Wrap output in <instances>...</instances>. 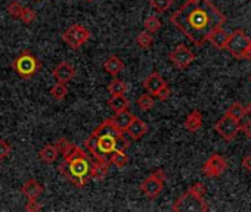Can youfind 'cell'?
Listing matches in <instances>:
<instances>
[{
	"label": "cell",
	"instance_id": "21",
	"mask_svg": "<svg viewBox=\"0 0 251 212\" xmlns=\"http://www.w3.org/2000/svg\"><path fill=\"white\" fill-rule=\"evenodd\" d=\"M37 155H39V159L43 161L45 164H53L58 159L59 152H58V149H56L55 145H46L45 148H42L39 150Z\"/></svg>",
	"mask_w": 251,
	"mask_h": 212
},
{
	"label": "cell",
	"instance_id": "44",
	"mask_svg": "<svg viewBox=\"0 0 251 212\" xmlns=\"http://www.w3.org/2000/svg\"><path fill=\"white\" fill-rule=\"evenodd\" d=\"M86 2H93V0H86Z\"/></svg>",
	"mask_w": 251,
	"mask_h": 212
},
{
	"label": "cell",
	"instance_id": "29",
	"mask_svg": "<svg viewBox=\"0 0 251 212\" xmlns=\"http://www.w3.org/2000/svg\"><path fill=\"white\" fill-rule=\"evenodd\" d=\"M108 91H109L111 96H114V94H126V91H127V84H126L123 80L114 77L111 80V83L108 84Z\"/></svg>",
	"mask_w": 251,
	"mask_h": 212
},
{
	"label": "cell",
	"instance_id": "12",
	"mask_svg": "<svg viewBox=\"0 0 251 212\" xmlns=\"http://www.w3.org/2000/svg\"><path fill=\"white\" fill-rule=\"evenodd\" d=\"M148 131H150L148 124L144 120H141L138 115H133L130 124L126 127V130H124L126 136H129L130 140H141Z\"/></svg>",
	"mask_w": 251,
	"mask_h": 212
},
{
	"label": "cell",
	"instance_id": "34",
	"mask_svg": "<svg viewBox=\"0 0 251 212\" xmlns=\"http://www.w3.org/2000/svg\"><path fill=\"white\" fill-rule=\"evenodd\" d=\"M11 153H12V146L9 145V142L5 139H0V162L8 159Z\"/></svg>",
	"mask_w": 251,
	"mask_h": 212
},
{
	"label": "cell",
	"instance_id": "32",
	"mask_svg": "<svg viewBox=\"0 0 251 212\" xmlns=\"http://www.w3.org/2000/svg\"><path fill=\"white\" fill-rule=\"evenodd\" d=\"M55 146H56V149H58L59 155L65 156L67 153H70V152L74 149V146H75V145H73L67 137H59V139L55 142Z\"/></svg>",
	"mask_w": 251,
	"mask_h": 212
},
{
	"label": "cell",
	"instance_id": "36",
	"mask_svg": "<svg viewBox=\"0 0 251 212\" xmlns=\"http://www.w3.org/2000/svg\"><path fill=\"white\" fill-rule=\"evenodd\" d=\"M188 190H189V191H192L194 194L200 196V197H204V196H205V193H207V187H205V184H204V183H195V184H192Z\"/></svg>",
	"mask_w": 251,
	"mask_h": 212
},
{
	"label": "cell",
	"instance_id": "41",
	"mask_svg": "<svg viewBox=\"0 0 251 212\" xmlns=\"http://www.w3.org/2000/svg\"><path fill=\"white\" fill-rule=\"evenodd\" d=\"M245 112H247V115H250V117H251V102L245 106Z\"/></svg>",
	"mask_w": 251,
	"mask_h": 212
},
{
	"label": "cell",
	"instance_id": "38",
	"mask_svg": "<svg viewBox=\"0 0 251 212\" xmlns=\"http://www.w3.org/2000/svg\"><path fill=\"white\" fill-rule=\"evenodd\" d=\"M241 133H244L245 137L251 139V120H247L244 124H241Z\"/></svg>",
	"mask_w": 251,
	"mask_h": 212
},
{
	"label": "cell",
	"instance_id": "2",
	"mask_svg": "<svg viewBox=\"0 0 251 212\" xmlns=\"http://www.w3.org/2000/svg\"><path fill=\"white\" fill-rule=\"evenodd\" d=\"M132 142L126 137L123 128H120L112 118L103 120L92 134L84 140V149L93 159L108 161L117 149H129Z\"/></svg>",
	"mask_w": 251,
	"mask_h": 212
},
{
	"label": "cell",
	"instance_id": "15",
	"mask_svg": "<svg viewBox=\"0 0 251 212\" xmlns=\"http://www.w3.org/2000/svg\"><path fill=\"white\" fill-rule=\"evenodd\" d=\"M43 191H45L43 186L36 178H30L21 186V193L27 199H39L43 194Z\"/></svg>",
	"mask_w": 251,
	"mask_h": 212
},
{
	"label": "cell",
	"instance_id": "26",
	"mask_svg": "<svg viewBox=\"0 0 251 212\" xmlns=\"http://www.w3.org/2000/svg\"><path fill=\"white\" fill-rule=\"evenodd\" d=\"M133 115H135L133 112H130L129 109H126V111H123V112L115 114V115L112 117V120H114V123H115L120 128L126 130V127H127V126L130 124Z\"/></svg>",
	"mask_w": 251,
	"mask_h": 212
},
{
	"label": "cell",
	"instance_id": "8",
	"mask_svg": "<svg viewBox=\"0 0 251 212\" xmlns=\"http://www.w3.org/2000/svg\"><path fill=\"white\" fill-rule=\"evenodd\" d=\"M62 40L73 50H80V47L90 40V31L81 24H73L62 33Z\"/></svg>",
	"mask_w": 251,
	"mask_h": 212
},
{
	"label": "cell",
	"instance_id": "22",
	"mask_svg": "<svg viewBox=\"0 0 251 212\" xmlns=\"http://www.w3.org/2000/svg\"><path fill=\"white\" fill-rule=\"evenodd\" d=\"M109 164L114 165L118 170H123L126 165L129 164V155L126 153V149H117L111 156H109Z\"/></svg>",
	"mask_w": 251,
	"mask_h": 212
},
{
	"label": "cell",
	"instance_id": "18",
	"mask_svg": "<svg viewBox=\"0 0 251 212\" xmlns=\"http://www.w3.org/2000/svg\"><path fill=\"white\" fill-rule=\"evenodd\" d=\"M129 106H130V102L124 94H114L108 99V108L114 114H118V112L129 109Z\"/></svg>",
	"mask_w": 251,
	"mask_h": 212
},
{
	"label": "cell",
	"instance_id": "19",
	"mask_svg": "<svg viewBox=\"0 0 251 212\" xmlns=\"http://www.w3.org/2000/svg\"><path fill=\"white\" fill-rule=\"evenodd\" d=\"M103 69L106 74H109L111 77H117L123 69H124V61L117 56V55H111L105 62H103Z\"/></svg>",
	"mask_w": 251,
	"mask_h": 212
},
{
	"label": "cell",
	"instance_id": "43",
	"mask_svg": "<svg viewBox=\"0 0 251 212\" xmlns=\"http://www.w3.org/2000/svg\"><path fill=\"white\" fill-rule=\"evenodd\" d=\"M248 80H250V84H251V75H250V78H248Z\"/></svg>",
	"mask_w": 251,
	"mask_h": 212
},
{
	"label": "cell",
	"instance_id": "33",
	"mask_svg": "<svg viewBox=\"0 0 251 212\" xmlns=\"http://www.w3.org/2000/svg\"><path fill=\"white\" fill-rule=\"evenodd\" d=\"M23 5L20 2H17V0H14V2H11L8 6H6V12L9 14V17L12 20H20L21 17V12H23Z\"/></svg>",
	"mask_w": 251,
	"mask_h": 212
},
{
	"label": "cell",
	"instance_id": "10",
	"mask_svg": "<svg viewBox=\"0 0 251 212\" xmlns=\"http://www.w3.org/2000/svg\"><path fill=\"white\" fill-rule=\"evenodd\" d=\"M239 130H241L239 121H236V120L227 117L226 114L214 124V131H216L220 137H223L226 142H232V140L238 136Z\"/></svg>",
	"mask_w": 251,
	"mask_h": 212
},
{
	"label": "cell",
	"instance_id": "3",
	"mask_svg": "<svg viewBox=\"0 0 251 212\" xmlns=\"http://www.w3.org/2000/svg\"><path fill=\"white\" fill-rule=\"evenodd\" d=\"M93 158L90 153L80 146H74V149L64 156V161L59 164L58 171L64 178L75 186L77 189H83L90 181V170H92Z\"/></svg>",
	"mask_w": 251,
	"mask_h": 212
},
{
	"label": "cell",
	"instance_id": "23",
	"mask_svg": "<svg viewBox=\"0 0 251 212\" xmlns=\"http://www.w3.org/2000/svg\"><path fill=\"white\" fill-rule=\"evenodd\" d=\"M136 105H138V108L141 112H150L154 109V106H155V99L152 94H150L148 91L141 94L138 99H136Z\"/></svg>",
	"mask_w": 251,
	"mask_h": 212
},
{
	"label": "cell",
	"instance_id": "28",
	"mask_svg": "<svg viewBox=\"0 0 251 212\" xmlns=\"http://www.w3.org/2000/svg\"><path fill=\"white\" fill-rule=\"evenodd\" d=\"M136 44L144 50H150L154 44V36L144 30L136 36Z\"/></svg>",
	"mask_w": 251,
	"mask_h": 212
},
{
	"label": "cell",
	"instance_id": "30",
	"mask_svg": "<svg viewBox=\"0 0 251 212\" xmlns=\"http://www.w3.org/2000/svg\"><path fill=\"white\" fill-rule=\"evenodd\" d=\"M150 6L155 12L164 14V12H167L173 6V0H150Z\"/></svg>",
	"mask_w": 251,
	"mask_h": 212
},
{
	"label": "cell",
	"instance_id": "13",
	"mask_svg": "<svg viewBox=\"0 0 251 212\" xmlns=\"http://www.w3.org/2000/svg\"><path fill=\"white\" fill-rule=\"evenodd\" d=\"M52 75L58 83H70L75 78L77 69L70 62L62 61L52 69Z\"/></svg>",
	"mask_w": 251,
	"mask_h": 212
},
{
	"label": "cell",
	"instance_id": "31",
	"mask_svg": "<svg viewBox=\"0 0 251 212\" xmlns=\"http://www.w3.org/2000/svg\"><path fill=\"white\" fill-rule=\"evenodd\" d=\"M36 20H37V12H36L33 8H28V6L23 8L21 17H20V21H21L23 24H25V25H31V24H34V22H36Z\"/></svg>",
	"mask_w": 251,
	"mask_h": 212
},
{
	"label": "cell",
	"instance_id": "40",
	"mask_svg": "<svg viewBox=\"0 0 251 212\" xmlns=\"http://www.w3.org/2000/svg\"><path fill=\"white\" fill-rule=\"evenodd\" d=\"M244 59H245V61H250V59H251V43H250V46H248V49H247V52H245Z\"/></svg>",
	"mask_w": 251,
	"mask_h": 212
},
{
	"label": "cell",
	"instance_id": "7",
	"mask_svg": "<svg viewBox=\"0 0 251 212\" xmlns=\"http://www.w3.org/2000/svg\"><path fill=\"white\" fill-rule=\"evenodd\" d=\"M251 43V37H248L242 30H235L232 34H229V40L226 44V50L238 61H244L245 52Z\"/></svg>",
	"mask_w": 251,
	"mask_h": 212
},
{
	"label": "cell",
	"instance_id": "24",
	"mask_svg": "<svg viewBox=\"0 0 251 212\" xmlns=\"http://www.w3.org/2000/svg\"><path fill=\"white\" fill-rule=\"evenodd\" d=\"M226 115L241 123V120L247 115V112H245V106L241 105L239 102H233V103L229 106V108H227Z\"/></svg>",
	"mask_w": 251,
	"mask_h": 212
},
{
	"label": "cell",
	"instance_id": "16",
	"mask_svg": "<svg viewBox=\"0 0 251 212\" xmlns=\"http://www.w3.org/2000/svg\"><path fill=\"white\" fill-rule=\"evenodd\" d=\"M166 84V80L158 74V72H151L145 80H144V83H142V85H144V88L150 93V94H152V96H155V93L163 87Z\"/></svg>",
	"mask_w": 251,
	"mask_h": 212
},
{
	"label": "cell",
	"instance_id": "11",
	"mask_svg": "<svg viewBox=\"0 0 251 212\" xmlns=\"http://www.w3.org/2000/svg\"><path fill=\"white\" fill-rule=\"evenodd\" d=\"M226 170H227V161L219 153H213L202 165V174L208 178L220 177Z\"/></svg>",
	"mask_w": 251,
	"mask_h": 212
},
{
	"label": "cell",
	"instance_id": "39",
	"mask_svg": "<svg viewBox=\"0 0 251 212\" xmlns=\"http://www.w3.org/2000/svg\"><path fill=\"white\" fill-rule=\"evenodd\" d=\"M241 165H242V168H244V170H247V171H250V172H251V155L244 156V159H242Z\"/></svg>",
	"mask_w": 251,
	"mask_h": 212
},
{
	"label": "cell",
	"instance_id": "1",
	"mask_svg": "<svg viewBox=\"0 0 251 212\" xmlns=\"http://www.w3.org/2000/svg\"><path fill=\"white\" fill-rule=\"evenodd\" d=\"M225 22L226 15L210 0L185 2L170 17V24L195 46L207 43L213 31L223 27Z\"/></svg>",
	"mask_w": 251,
	"mask_h": 212
},
{
	"label": "cell",
	"instance_id": "42",
	"mask_svg": "<svg viewBox=\"0 0 251 212\" xmlns=\"http://www.w3.org/2000/svg\"><path fill=\"white\" fill-rule=\"evenodd\" d=\"M186 2H197V0H186Z\"/></svg>",
	"mask_w": 251,
	"mask_h": 212
},
{
	"label": "cell",
	"instance_id": "9",
	"mask_svg": "<svg viewBox=\"0 0 251 212\" xmlns=\"http://www.w3.org/2000/svg\"><path fill=\"white\" fill-rule=\"evenodd\" d=\"M197 59L195 53L185 44H179L176 46L170 53H169V61L180 71L186 69L194 61Z\"/></svg>",
	"mask_w": 251,
	"mask_h": 212
},
{
	"label": "cell",
	"instance_id": "20",
	"mask_svg": "<svg viewBox=\"0 0 251 212\" xmlns=\"http://www.w3.org/2000/svg\"><path fill=\"white\" fill-rule=\"evenodd\" d=\"M227 40H229V33H227L223 27H220V28H217L216 31H213V34H211L210 39H208V42H210L217 50H225V47H226V44H227Z\"/></svg>",
	"mask_w": 251,
	"mask_h": 212
},
{
	"label": "cell",
	"instance_id": "35",
	"mask_svg": "<svg viewBox=\"0 0 251 212\" xmlns=\"http://www.w3.org/2000/svg\"><path fill=\"white\" fill-rule=\"evenodd\" d=\"M170 96H172V88H170V85L167 83L155 93V97L158 100H161V102H167L170 99Z\"/></svg>",
	"mask_w": 251,
	"mask_h": 212
},
{
	"label": "cell",
	"instance_id": "5",
	"mask_svg": "<svg viewBox=\"0 0 251 212\" xmlns=\"http://www.w3.org/2000/svg\"><path fill=\"white\" fill-rule=\"evenodd\" d=\"M166 171L158 168L154 172H151L141 184H139V190L142 191L144 196H147L150 200H155L161 191L164 190V183H166Z\"/></svg>",
	"mask_w": 251,
	"mask_h": 212
},
{
	"label": "cell",
	"instance_id": "14",
	"mask_svg": "<svg viewBox=\"0 0 251 212\" xmlns=\"http://www.w3.org/2000/svg\"><path fill=\"white\" fill-rule=\"evenodd\" d=\"M109 161L93 159L92 170H90V180L93 181H103L109 174Z\"/></svg>",
	"mask_w": 251,
	"mask_h": 212
},
{
	"label": "cell",
	"instance_id": "37",
	"mask_svg": "<svg viewBox=\"0 0 251 212\" xmlns=\"http://www.w3.org/2000/svg\"><path fill=\"white\" fill-rule=\"evenodd\" d=\"M42 209H43V205L37 199H28V202L25 205L27 212H37V211H42Z\"/></svg>",
	"mask_w": 251,
	"mask_h": 212
},
{
	"label": "cell",
	"instance_id": "27",
	"mask_svg": "<svg viewBox=\"0 0 251 212\" xmlns=\"http://www.w3.org/2000/svg\"><path fill=\"white\" fill-rule=\"evenodd\" d=\"M161 27H163V22H161L160 18L155 17V15H150V17H147L145 21H144V28H145V31H148V33H151V34L158 33V31L161 30Z\"/></svg>",
	"mask_w": 251,
	"mask_h": 212
},
{
	"label": "cell",
	"instance_id": "17",
	"mask_svg": "<svg viewBox=\"0 0 251 212\" xmlns=\"http://www.w3.org/2000/svg\"><path fill=\"white\" fill-rule=\"evenodd\" d=\"M202 124H204V118H202V114H201L198 109L191 111V112L188 114V117L185 118V123H183L185 128H186L189 133H197V131H200L201 127H202Z\"/></svg>",
	"mask_w": 251,
	"mask_h": 212
},
{
	"label": "cell",
	"instance_id": "25",
	"mask_svg": "<svg viewBox=\"0 0 251 212\" xmlns=\"http://www.w3.org/2000/svg\"><path fill=\"white\" fill-rule=\"evenodd\" d=\"M50 96L56 100V102H62L65 100V97L68 96V87H67V83H58L53 84L50 87Z\"/></svg>",
	"mask_w": 251,
	"mask_h": 212
},
{
	"label": "cell",
	"instance_id": "4",
	"mask_svg": "<svg viewBox=\"0 0 251 212\" xmlns=\"http://www.w3.org/2000/svg\"><path fill=\"white\" fill-rule=\"evenodd\" d=\"M12 69L17 72V75L23 80H31L37 72L42 69V61L33 55L31 50L24 49L11 64Z\"/></svg>",
	"mask_w": 251,
	"mask_h": 212
},
{
	"label": "cell",
	"instance_id": "6",
	"mask_svg": "<svg viewBox=\"0 0 251 212\" xmlns=\"http://www.w3.org/2000/svg\"><path fill=\"white\" fill-rule=\"evenodd\" d=\"M175 212H207L208 205L204 202V197L194 194L192 191L186 190L172 206Z\"/></svg>",
	"mask_w": 251,
	"mask_h": 212
}]
</instances>
